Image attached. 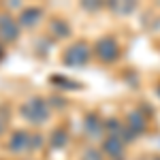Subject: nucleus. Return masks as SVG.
<instances>
[{"label":"nucleus","instance_id":"obj_12","mask_svg":"<svg viewBox=\"0 0 160 160\" xmlns=\"http://www.w3.org/2000/svg\"><path fill=\"white\" fill-rule=\"evenodd\" d=\"M51 83H60V86H66V88H77V83L66 81V79H62V77H51Z\"/></svg>","mask_w":160,"mask_h":160},{"label":"nucleus","instance_id":"obj_3","mask_svg":"<svg viewBox=\"0 0 160 160\" xmlns=\"http://www.w3.org/2000/svg\"><path fill=\"white\" fill-rule=\"evenodd\" d=\"M96 53H98V58L102 62H113V60H118V56H120V47H118L115 38L105 37L96 43Z\"/></svg>","mask_w":160,"mask_h":160},{"label":"nucleus","instance_id":"obj_16","mask_svg":"<svg viewBox=\"0 0 160 160\" xmlns=\"http://www.w3.org/2000/svg\"><path fill=\"white\" fill-rule=\"evenodd\" d=\"M2 53H4V51H2V47H0V60H2Z\"/></svg>","mask_w":160,"mask_h":160},{"label":"nucleus","instance_id":"obj_14","mask_svg":"<svg viewBox=\"0 0 160 160\" xmlns=\"http://www.w3.org/2000/svg\"><path fill=\"white\" fill-rule=\"evenodd\" d=\"M41 139H43V137H32V148H41V143H43V141H41Z\"/></svg>","mask_w":160,"mask_h":160},{"label":"nucleus","instance_id":"obj_1","mask_svg":"<svg viewBox=\"0 0 160 160\" xmlns=\"http://www.w3.org/2000/svg\"><path fill=\"white\" fill-rule=\"evenodd\" d=\"M22 115L32 124H43V122H47V118H49V109H47L45 100L32 98L22 107Z\"/></svg>","mask_w":160,"mask_h":160},{"label":"nucleus","instance_id":"obj_7","mask_svg":"<svg viewBox=\"0 0 160 160\" xmlns=\"http://www.w3.org/2000/svg\"><path fill=\"white\" fill-rule=\"evenodd\" d=\"M43 13H41V9H37V7H30V9H24V11L19 13V24L26 26V28H30V26H34L38 22V17H41Z\"/></svg>","mask_w":160,"mask_h":160},{"label":"nucleus","instance_id":"obj_10","mask_svg":"<svg viewBox=\"0 0 160 160\" xmlns=\"http://www.w3.org/2000/svg\"><path fill=\"white\" fill-rule=\"evenodd\" d=\"M102 124L96 120V115H88L86 118V130H90V135H98Z\"/></svg>","mask_w":160,"mask_h":160},{"label":"nucleus","instance_id":"obj_6","mask_svg":"<svg viewBox=\"0 0 160 160\" xmlns=\"http://www.w3.org/2000/svg\"><path fill=\"white\" fill-rule=\"evenodd\" d=\"M102 152L111 156L113 160H120L124 152V145H122V139H118V137H107L105 139V143H102Z\"/></svg>","mask_w":160,"mask_h":160},{"label":"nucleus","instance_id":"obj_5","mask_svg":"<svg viewBox=\"0 0 160 160\" xmlns=\"http://www.w3.org/2000/svg\"><path fill=\"white\" fill-rule=\"evenodd\" d=\"M9 148H11V152H26V149L32 148V137L28 135V132H24V130H19L9 141Z\"/></svg>","mask_w":160,"mask_h":160},{"label":"nucleus","instance_id":"obj_17","mask_svg":"<svg viewBox=\"0 0 160 160\" xmlns=\"http://www.w3.org/2000/svg\"><path fill=\"white\" fill-rule=\"evenodd\" d=\"M156 160H160V158H156Z\"/></svg>","mask_w":160,"mask_h":160},{"label":"nucleus","instance_id":"obj_9","mask_svg":"<svg viewBox=\"0 0 160 160\" xmlns=\"http://www.w3.org/2000/svg\"><path fill=\"white\" fill-rule=\"evenodd\" d=\"M51 32H53L56 37L64 38V37H68V34H71V28L64 24L62 19H53V24H51Z\"/></svg>","mask_w":160,"mask_h":160},{"label":"nucleus","instance_id":"obj_4","mask_svg":"<svg viewBox=\"0 0 160 160\" xmlns=\"http://www.w3.org/2000/svg\"><path fill=\"white\" fill-rule=\"evenodd\" d=\"M17 34H19L17 22L13 19L11 15H0V38L7 41V43H11V41L17 38Z\"/></svg>","mask_w":160,"mask_h":160},{"label":"nucleus","instance_id":"obj_15","mask_svg":"<svg viewBox=\"0 0 160 160\" xmlns=\"http://www.w3.org/2000/svg\"><path fill=\"white\" fill-rule=\"evenodd\" d=\"M2 130H4V122H0V132H2Z\"/></svg>","mask_w":160,"mask_h":160},{"label":"nucleus","instance_id":"obj_11","mask_svg":"<svg viewBox=\"0 0 160 160\" xmlns=\"http://www.w3.org/2000/svg\"><path fill=\"white\" fill-rule=\"evenodd\" d=\"M64 143H66V130L58 128L56 132H51V145L53 148H62Z\"/></svg>","mask_w":160,"mask_h":160},{"label":"nucleus","instance_id":"obj_13","mask_svg":"<svg viewBox=\"0 0 160 160\" xmlns=\"http://www.w3.org/2000/svg\"><path fill=\"white\" fill-rule=\"evenodd\" d=\"M86 160H100V156L96 154V152H92V149H90V152L86 154Z\"/></svg>","mask_w":160,"mask_h":160},{"label":"nucleus","instance_id":"obj_8","mask_svg":"<svg viewBox=\"0 0 160 160\" xmlns=\"http://www.w3.org/2000/svg\"><path fill=\"white\" fill-rule=\"evenodd\" d=\"M145 126H148V124H145V118H143L139 111H132V113L128 115V128H130L135 135H137V132H143Z\"/></svg>","mask_w":160,"mask_h":160},{"label":"nucleus","instance_id":"obj_2","mask_svg":"<svg viewBox=\"0 0 160 160\" xmlns=\"http://www.w3.org/2000/svg\"><path fill=\"white\" fill-rule=\"evenodd\" d=\"M88 58H90V47H88L83 41H77L73 43L66 53H64V64H68V66H81V64H86Z\"/></svg>","mask_w":160,"mask_h":160}]
</instances>
